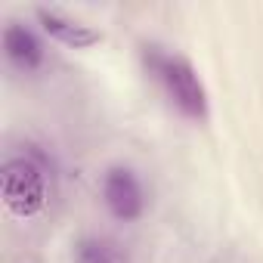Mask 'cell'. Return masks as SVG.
<instances>
[{
  "instance_id": "cell-1",
  "label": "cell",
  "mask_w": 263,
  "mask_h": 263,
  "mask_svg": "<svg viewBox=\"0 0 263 263\" xmlns=\"http://www.w3.org/2000/svg\"><path fill=\"white\" fill-rule=\"evenodd\" d=\"M140 59H143V68L167 93V99L177 105L180 115H186L192 121H204L208 118L204 84H201L198 71L192 68V62L186 56L171 53V50H164L158 44H143L140 47Z\"/></svg>"
},
{
  "instance_id": "cell-2",
  "label": "cell",
  "mask_w": 263,
  "mask_h": 263,
  "mask_svg": "<svg viewBox=\"0 0 263 263\" xmlns=\"http://www.w3.org/2000/svg\"><path fill=\"white\" fill-rule=\"evenodd\" d=\"M0 195H4V204L16 217H22V220L37 217L50 198L47 161L37 152L10 155L0 164Z\"/></svg>"
},
{
  "instance_id": "cell-3",
  "label": "cell",
  "mask_w": 263,
  "mask_h": 263,
  "mask_svg": "<svg viewBox=\"0 0 263 263\" xmlns=\"http://www.w3.org/2000/svg\"><path fill=\"white\" fill-rule=\"evenodd\" d=\"M99 195H102L105 211L118 223H137L149 208V195H146V186H143L140 174L127 164H111L102 174Z\"/></svg>"
},
{
  "instance_id": "cell-4",
  "label": "cell",
  "mask_w": 263,
  "mask_h": 263,
  "mask_svg": "<svg viewBox=\"0 0 263 263\" xmlns=\"http://www.w3.org/2000/svg\"><path fill=\"white\" fill-rule=\"evenodd\" d=\"M0 47H4L7 62H10L16 71H22V74H34V71H41L44 62H47V47H44L41 34H37L31 25L16 22V19L4 25Z\"/></svg>"
},
{
  "instance_id": "cell-5",
  "label": "cell",
  "mask_w": 263,
  "mask_h": 263,
  "mask_svg": "<svg viewBox=\"0 0 263 263\" xmlns=\"http://www.w3.org/2000/svg\"><path fill=\"white\" fill-rule=\"evenodd\" d=\"M34 19L44 28V34H50L56 44L71 47V50H87V47H93V44L102 41V31H96L87 22L71 19V16H65L62 10H53V7H37Z\"/></svg>"
},
{
  "instance_id": "cell-6",
  "label": "cell",
  "mask_w": 263,
  "mask_h": 263,
  "mask_svg": "<svg viewBox=\"0 0 263 263\" xmlns=\"http://www.w3.org/2000/svg\"><path fill=\"white\" fill-rule=\"evenodd\" d=\"M74 263H124V260L111 245L99 238H81L74 248Z\"/></svg>"
}]
</instances>
